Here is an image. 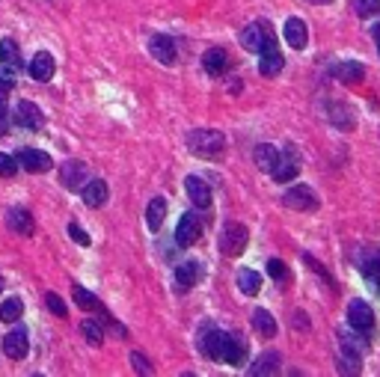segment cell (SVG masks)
Here are the masks:
<instances>
[{"label": "cell", "instance_id": "cell-9", "mask_svg": "<svg viewBox=\"0 0 380 377\" xmlns=\"http://www.w3.org/2000/svg\"><path fill=\"white\" fill-rule=\"evenodd\" d=\"M268 39H274V30H270L268 21H252L241 30V45L247 51H261V45H265Z\"/></svg>", "mask_w": 380, "mask_h": 377}, {"label": "cell", "instance_id": "cell-2", "mask_svg": "<svg viewBox=\"0 0 380 377\" xmlns=\"http://www.w3.org/2000/svg\"><path fill=\"white\" fill-rule=\"evenodd\" d=\"M247 244H250V232L244 223H229V226L220 232V253L223 256H229V258L241 256L244 250H247Z\"/></svg>", "mask_w": 380, "mask_h": 377}, {"label": "cell", "instance_id": "cell-16", "mask_svg": "<svg viewBox=\"0 0 380 377\" xmlns=\"http://www.w3.org/2000/svg\"><path fill=\"white\" fill-rule=\"evenodd\" d=\"M229 53H226L223 48H211L202 57V69H205V75H211V77H223L226 71H229Z\"/></svg>", "mask_w": 380, "mask_h": 377}, {"label": "cell", "instance_id": "cell-6", "mask_svg": "<svg viewBox=\"0 0 380 377\" xmlns=\"http://www.w3.org/2000/svg\"><path fill=\"white\" fill-rule=\"evenodd\" d=\"M199 354L205 356V360H220V354H223V333L217 330L214 324H205L202 330H199Z\"/></svg>", "mask_w": 380, "mask_h": 377}, {"label": "cell", "instance_id": "cell-10", "mask_svg": "<svg viewBox=\"0 0 380 377\" xmlns=\"http://www.w3.org/2000/svg\"><path fill=\"white\" fill-rule=\"evenodd\" d=\"M149 51H152V57H155L158 62H164V66H176L178 51H176L173 36H167V33H155V36H152V42H149Z\"/></svg>", "mask_w": 380, "mask_h": 377}, {"label": "cell", "instance_id": "cell-1", "mask_svg": "<svg viewBox=\"0 0 380 377\" xmlns=\"http://www.w3.org/2000/svg\"><path fill=\"white\" fill-rule=\"evenodd\" d=\"M187 151L202 160H220L226 155V137L214 128H196L187 134Z\"/></svg>", "mask_w": 380, "mask_h": 377}, {"label": "cell", "instance_id": "cell-21", "mask_svg": "<svg viewBox=\"0 0 380 377\" xmlns=\"http://www.w3.org/2000/svg\"><path fill=\"white\" fill-rule=\"evenodd\" d=\"M6 223H9V229L18 232V235H24V238H30L33 235V217H30V211L27 208H12L6 214Z\"/></svg>", "mask_w": 380, "mask_h": 377}, {"label": "cell", "instance_id": "cell-14", "mask_svg": "<svg viewBox=\"0 0 380 377\" xmlns=\"http://www.w3.org/2000/svg\"><path fill=\"white\" fill-rule=\"evenodd\" d=\"M60 182L69 187V191H80L86 182V167L80 164V160H66V164L60 167Z\"/></svg>", "mask_w": 380, "mask_h": 377}, {"label": "cell", "instance_id": "cell-43", "mask_svg": "<svg viewBox=\"0 0 380 377\" xmlns=\"http://www.w3.org/2000/svg\"><path fill=\"white\" fill-rule=\"evenodd\" d=\"M297 324L306 327V315H303V312H297V315H294V327H297Z\"/></svg>", "mask_w": 380, "mask_h": 377}, {"label": "cell", "instance_id": "cell-33", "mask_svg": "<svg viewBox=\"0 0 380 377\" xmlns=\"http://www.w3.org/2000/svg\"><path fill=\"white\" fill-rule=\"evenodd\" d=\"M80 333H84V339H86V342L93 345V348H98V345L104 342V330H102V324H98L95 318H86L84 324H80Z\"/></svg>", "mask_w": 380, "mask_h": 377}, {"label": "cell", "instance_id": "cell-8", "mask_svg": "<svg viewBox=\"0 0 380 377\" xmlns=\"http://www.w3.org/2000/svg\"><path fill=\"white\" fill-rule=\"evenodd\" d=\"M199 238H202V220H199L196 214H182V220H178V226H176V244L193 247Z\"/></svg>", "mask_w": 380, "mask_h": 377}, {"label": "cell", "instance_id": "cell-45", "mask_svg": "<svg viewBox=\"0 0 380 377\" xmlns=\"http://www.w3.org/2000/svg\"><path fill=\"white\" fill-rule=\"evenodd\" d=\"M312 3H333V0H312Z\"/></svg>", "mask_w": 380, "mask_h": 377}, {"label": "cell", "instance_id": "cell-46", "mask_svg": "<svg viewBox=\"0 0 380 377\" xmlns=\"http://www.w3.org/2000/svg\"><path fill=\"white\" fill-rule=\"evenodd\" d=\"M0 291H3V280H0Z\"/></svg>", "mask_w": 380, "mask_h": 377}, {"label": "cell", "instance_id": "cell-41", "mask_svg": "<svg viewBox=\"0 0 380 377\" xmlns=\"http://www.w3.org/2000/svg\"><path fill=\"white\" fill-rule=\"evenodd\" d=\"M69 235H71V241H78L80 247H89V235L78 226V223H69Z\"/></svg>", "mask_w": 380, "mask_h": 377}, {"label": "cell", "instance_id": "cell-39", "mask_svg": "<svg viewBox=\"0 0 380 377\" xmlns=\"http://www.w3.org/2000/svg\"><path fill=\"white\" fill-rule=\"evenodd\" d=\"M131 365H134V369H137L140 374H152V372H155V369H152V363H149L140 351H131Z\"/></svg>", "mask_w": 380, "mask_h": 377}, {"label": "cell", "instance_id": "cell-44", "mask_svg": "<svg viewBox=\"0 0 380 377\" xmlns=\"http://www.w3.org/2000/svg\"><path fill=\"white\" fill-rule=\"evenodd\" d=\"M372 36H375V42H377V51H380V24H377L375 30H372Z\"/></svg>", "mask_w": 380, "mask_h": 377}, {"label": "cell", "instance_id": "cell-3", "mask_svg": "<svg viewBox=\"0 0 380 377\" xmlns=\"http://www.w3.org/2000/svg\"><path fill=\"white\" fill-rule=\"evenodd\" d=\"M300 173V155H297V149L294 146H288L285 151H279V160H276V167H274V173H270V178L279 184H285V182H292V178Z\"/></svg>", "mask_w": 380, "mask_h": 377}, {"label": "cell", "instance_id": "cell-28", "mask_svg": "<svg viewBox=\"0 0 380 377\" xmlns=\"http://www.w3.org/2000/svg\"><path fill=\"white\" fill-rule=\"evenodd\" d=\"M252 327H256V333L261 339H274L276 336V321L270 315L268 309H256L252 312Z\"/></svg>", "mask_w": 380, "mask_h": 377}, {"label": "cell", "instance_id": "cell-31", "mask_svg": "<svg viewBox=\"0 0 380 377\" xmlns=\"http://www.w3.org/2000/svg\"><path fill=\"white\" fill-rule=\"evenodd\" d=\"M339 356H342V372H351V374H359V369H363V354L354 351V348L342 345L339 348Z\"/></svg>", "mask_w": 380, "mask_h": 377}, {"label": "cell", "instance_id": "cell-27", "mask_svg": "<svg viewBox=\"0 0 380 377\" xmlns=\"http://www.w3.org/2000/svg\"><path fill=\"white\" fill-rule=\"evenodd\" d=\"M71 291H75V300H78V306H80V309L98 312V315H102V318H107V315H110V312H107V309H104V303H102V300H98V297H95V294H93V291L80 289V285H75V289H71Z\"/></svg>", "mask_w": 380, "mask_h": 377}, {"label": "cell", "instance_id": "cell-36", "mask_svg": "<svg viewBox=\"0 0 380 377\" xmlns=\"http://www.w3.org/2000/svg\"><path fill=\"white\" fill-rule=\"evenodd\" d=\"M268 273H270V280H276V282L288 280V267L279 262V258H270V262H268Z\"/></svg>", "mask_w": 380, "mask_h": 377}, {"label": "cell", "instance_id": "cell-30", "mask_svg": "<svg viewBox=\"0 0 380 377\" xmlns=\"http://www.w3.org/2000/svg\"><path fill=\"white\" fill-rule=\"evenodd\" d=\"M238 289L244 291V294H259L261 291V276H259V271H252V267H244V271H238Z\"/></svg>", "mask_w": 380, "mask_h": 377}, {"label": "cell", "instance_id": "cell-22", "mask_svg": "<svg viewBox=\"0 0 380 377\" xmlns=\"http://www.w3.org/2000/svg\"><path fill=\"white\" fill-rule=\"evenodd\" d=\"M252 158H256V167L261 169V173H274L276 160H279V149L270 146V143H261V146H256V151H252Z\"/></svg>", "mask_w": 380, "mask_h": 377}, {"label": "cell", "instance_id": "cell-13", "mask_svg": "<svg viewBox=\"0 0 380 377\" xmlns=\"http://www.w3.org/2000/svg\"><path fill=\"white\" fill-rule=\"evenodd\" d=\"M3 354L9 356V360H24L27 354H30V339H27V333L21 327L12 330V333H6L3 339Z\"/></svg>", "mask_w": 380, "mask_h": 377}, {"label": "cell", "instance_id": "cell-42", "mask_svg": "<svg viewBox=\"0 0 380 377\" xmlns=\"http://www.w3.org/2000/svg\"><path fill=\"white\" fill-rule=\"evenodd\" d=\"M6 128H9V107H6L3 98H0V137L6 134Z\"/></svg>", "mask_w": 380, "mask_h": 377}, {"label": "cell", "instance_id": "cell-34", "mask_svg": "<svg viewBox=\"0 0 380 377\" xmlns=\"http://www.w3.org/2000/svg\"><path fill=\"white\" fill-rule=\"evenodd\" d=\"M21 312H24V303L18 297H9V300L0 303V321H6V324H12V321L21 318Z\"/></svg>", "mask_w": 380, "mask_h": 377}, {"label": "cell", "instance_id": "cell-35", "mask_svg": "<svg viewBox=\"0 0 380 377\" xmlns=\"http://www.w3.org/2000/svg\"><path fill=\"white\" fill-rule=\"evenodd\" d=\"M351 6H354V12L359 18H372V15L380 12V0H354Z\"/></svg>", "mask_w": 380, "mask_h": 377}, {"label": "cell", "instance_id": "cell-11", "mask_svg": "<svg viewBox=\"0 0 380 377\" xmlns=\"http://www.w3.org/2000/svg\"><path fill=\"white\" fill-rule=\"evenodd\" d=\"M220 360H226V365H244V363H247V345L241 342V336L223 333V354H220Z\"/></svg>", "mask_w": 380, "mask_h": 377}, {"label": "cell", "instance_id": "cell-38", "mask_svg": "<svg viewBox=\"0 0 380 377\" xmlns=\"http://www.w3.org/2000/svg\"><path fill=\"white\" fill-rule=\"evenodd\" d=\"M15 75L18 71H12V69H0V95L3 93H9V89H15Z\"/></svg>", "mask_w": 380, "mask_h": 377}, {"label": "cell", "instance_id": "cell-12", "mask_svg": "<svg viewBox=\"0 0 380 377\" xmlns=\"http://www.w3.org/2000/svg\"><path fill=\"white\" fill-rule=\"evenodd\" d=\"M18 160H21V167L27 173H48L54 167V160L48 151H39V149H21L18 151Z\"/></svg>", "mask_w": 380, "mask_h": 377}, {"label": "cell", "instance_id": "cell-20", "mask_svg": "<svg viewBox=\"0 0 380 377\" xmlns=\"http://www.w3.org/2000/svg\"><path fill=\"white\" fill-rule=\"evenodd\" d=\"M199 280H202V265H199V262H185V265L176 267V285L182 291L193 289Z\"/></svg>", "mask_w": 380, "mask_h": 377}, {"label": "cell", "instance_id": "cell-7", "mask_svg": "<svg viewBox=\"0 0 380 377\" xmlns=\"http://www.w3.org/2000/svg\"><path fill=\"white\" fill-rule=\"evenodd\" d=\"M259 53H261V60H259V71H261L265 77H274V75H279V71H283L285 60H283V53H279V48H276V36L261 45V51H259Z\"/></svg>", "mask_w": 380, "mask_h": 377}, {"label": "cell", "instance_id": "cell-15", "mask_svg": "<svg viewBox=\"0 0 380 377\" xmlns=\"http://www.w3.org/2000/svg\"><path fill=\"white\" fill-rule=\"evenodd\" d=\"M54 69H57V62H54V57L48 51H39L36 57L30 60V66H27V71H30L33 80H39V84H45V80L54 77Z\"/></svg>", "mask_w": 380, "mask_h": 377}, {"label": "cell", "instance_id": "cell-4", "mask_svg": "<svg viewBox=\"0 0 380 377\" xmlns=\"http://www.w3.org/2000/svg\"><path fill=\"white\" fill-rule=\"evenodd\" d=\"M348 324L357 330V333H372L375 330V312L366 300H351L348 303Z\"/></svg>", "mask_w": 380, "mask_h": 377}, {"label": "cell", "instance_id": "cell-24", "mask_svg": "<svg viewBox=\"0 0 380 377\" xmlns=\"http://www.w3.org/2000/svg\"><path fill=\"white\" fill-rule=\"evenodd\" d=\"M333 75H336L342 84H359V80L366 77V66H363V62L348 60V62H339V66L333 69Z\"/></svg>", "mask_w": 380, "mask_h": 377}, {"label": "cell", "instance_id": "cell-18", "mask_svg": "<svg viewBox=\"0 0 380 377\" xmlns=\"http://www.w3.org/2000/svg\"><path fill=\"white\" fill-rule=\"evenodd\" d=\"M18 122H21L27 131H42L45 128V113L33 101H21L18 104Z\"/></svg>", "mask_w": 380, "mask_h": 377}, {"label": "cell", "instance_id": "cell-37", "mask_svg": "<svg viewBox=\"0 0 380 377\" xmlns=\"http://www.w3.org/2000/svg\"><path fill=\"white\" fill-rule=\"evenodd\" d=\"M15 173H18V160L12 155H3V151H0V175L9 178V175H15Z\"/></svg>", "mask_w": 380, "mask_h": 377}, {"label": "cell", "instance_id": "cell-5", "mask_svg": "<svg viewBox=\"0 0 380 377\" xmlns=\"http://www.w3.org/2000/svg\"><path fill=\"white\" fill-rule=\"evenodd\" d=\"M283 202H285V208H292V211H315L318 208V196H315V191L309 184H297L292 191H285Z\"/></svg>", "mask_w": 380, "mask_h": 377}, {"label": "cell", "instance_id": "cell-23", "mask_svg": "<svg viewBox=\"0 0 380 377\" xmlns=\"http://www.w3.org/2000/svg\"><path fill=\"white\" fill-rule=\"evenodd\" d=\"M330 119H333V125H339L342 131H354V128H357V113L351 110L348 104L333 101V104H330Z\"/></svg>", "mask_w": 380, "mask_h": 377}, {"label": "cell", "instance_id": "cell-29", "mask_svg": "<svg viewBox=\"0 0 380 377\" xmlns=\"http://www.w3.org/2000/svg\"><path fill=\"white\" fill-rule=\"evenodd\" d=\"M276 372H279V354L276 351L261 354L259 360H256V365H250V374H256V377H261V374H276Z\"/></svg>", "mask_w": 380, "mask_h": 377}, {"label": "cell", "instance_id": "cell-40", "mask_svg": "<svg viewBox=\"0 0 380 377\" xmlns=\"http://www.w3.org/2000/svg\"><path fill=\"white\" fill-rule=\"evenodd\" d=\"M45 303H48V309L54 312V315H60V318H66V303H62L60 297H57V294H45Z\"/></svg>", "mask_w": 380, "mask_h": 377}, {"label": "cell", "instance_id": "cell-19", "mask_svg": "<svg viewBox=\"0 0 380 377\" xmlns=\"http://www.w3.org/2000/svg\"><path fill=\"white\" fill-rule=\"evenodd\" d=\"M185 187H187V196L193 205H199V208H208V205H211V187H208L199 175H187Z\"/></svg>", "mask_w": 380, "mask_h": 377}, {"label": "cell", "instance_id": "cell-26", "mask_svg": "<svg viewBox=\"0 0 380 377\" xmlns=\"http://www.w3.org/2000/svg\"><path fill=\"white\" fill-rule=\"evenodd\" d=\"M164 220H167V199L155 196V199L149 202V208H146V226H149V232H158L161 226H164Z\"/></svg>", "mask_w": 380, "mask_h": 377}, {"label": "cell", "instance_id": "cell-17", "mask_svg": "<svg viewBox=\"0 0 380 377\" xmlns=\"http://www.w3.org/2000/svg\"><path fill=\"white\" fill-rule=\"evenodd\" d=\"M285 42L292 45L294 51H300V48H306V42H309V27H306V21L303 18H288L285 21Z\"/></svg>", "mask_w": 380, "mask_h": 377}, {"label": "cell", "instance_id": "cell-32", "mask_svg": "<svg viewBox=\"0 0 380 377\" xmlns=\"http://www.w3.org/2000/svg\"><path fill=\"white\" fill-rule=\"evenodd\" d=\"M0 60H3V66H6V69H12V71L21 69V57H18V45H15L12 39H3V42H0Z\"/></svg>", "mask_w": 380, "mask_h": 377}, {"label": "cell", "instance_id": "cell-25", "mask_svg": "<svg viewBox=\"0 0 380 377\" xmlns=\"http://www.w3.org/2000/svg\"><path fill=\"white\" fill-rule=\"evenodd\" d=\"M84 202L89 205V208H102L104 199H107V184L102 182V178H93V182H86L84 187Z\"/></svg>", "mask_w": 380, "mask_h": 377}]
</instances>
